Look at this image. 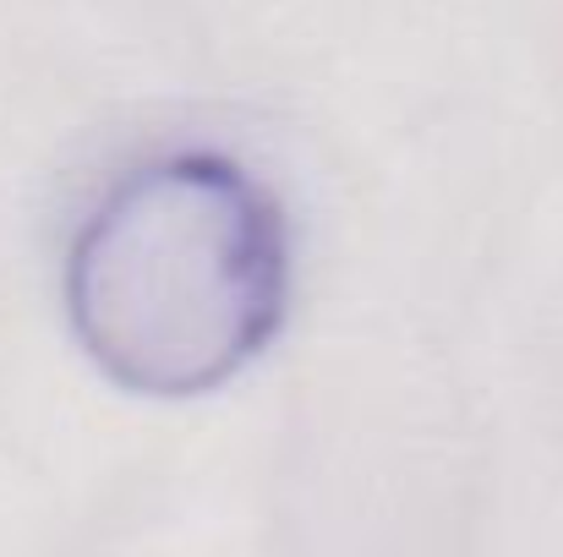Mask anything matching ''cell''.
<instances>
[{
  "mask_svg": "<svg viewBox=\"0 0 563 557\" xmlns=\"http://www.w3.org/2000/svg\"><path fill=\"white\" fill-rule=\"evenodd\" d=\"M285 312V213L224 154L132 170L66 257V318L88 361L126 393H213L279 339Z\"/></svg>",
  "mask_w": 563,
  "mask_h": 557,
  "instance_id": "1",
  "label": "cell"
}]
</instances>
